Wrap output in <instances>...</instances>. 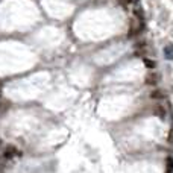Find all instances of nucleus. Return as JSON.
<instances>
[{
  "label": "nucleus",
  "mask_w": 173,
  "mask_h": 173,
  "mask_svg": "<svg viewBox=\"0 0 173 173\" xmlns=\"http://www.w3.org/2000/svg\"><path fill=\"white\" fill-rule=\"evenodd\" d=\"M166 164H167V169H169V172L173 173V158H167V161H166Z\"/></svg>",
  "instance_id": "obj_4"
},
{
  "label": "nucleus",
  "mask_w": 173,
  "mask_h": 173,
  "mask_svg": "<svg viewBox=\"0 0 173 173\" xmlns=\"http://www.w3.org/2000/svg\"><path fill=\"white\" fill-rule=\"evenodd\" d=\"M147 84H156V76H147Z\"/></svg>",
  "instance_id": "obj_7"
},
{
  "label": "nucleus",
  "mask_w": 173,
  "mask_h": 173,
  "mask_svg": "<svg viewBox=\"0 0 173 173\" xmlns=\"http://www.w3.org/2000/svg\"><path fill=\"white\" fill-rule=\"evenodd\" d=\"M155 113L160 115V117H164V115H166V113H164V109H162L161 106H156V108H155Z\"/></svg>",
  "instance_id": "obj_5"
},
{
  "label": "nucleus",
  "mask_w": 173,
  "mask_h": 173,
  "mask_svg": "<svg viewBox=\"0 0 173 173\" xmlns=\"http://www.w3.org/2000/svg\"><path fill=\"white\" fill-rule=\"evenodd\" d=\"M164 53H166V58L169 59H173V44H169V46L164 49Z\"/></svg>",
  "instance_id": "obj_2"
},
{
  "label": "nucleus",
  "mask_w": 173,
  "mask_h": 173,
  "mask_svg": "<svg viewBox=\"0 0 173 173\" xmlns=\"http://www.w3.org/2000/svg\"><path fill=\"white\" fill-rule=\"evenodd\" d=\"M150 96H152V99H162V97H164L166 94H164V91L158 90V91H153L152 94H150Z\"/></svg>",
  "instance_id": "obj_3"
},
{
  "label": "nucleus",
  "mask_w": 173,
  "mask_h": 173,
  "mask_svg": "<svg viewBox=\"0 0 173 173\" xmlns=\"http://www.w3.org/2000/svg\"><path fill=\"white\" fill-rule=\"evenodd\" d=\"M14 153H15V155H22L18 150H15L14 147H8V149L5 150V156H6V158H12V155H14Z\"/></svg>",
  "instance_id": "obj_1"
},
{
  "label": "nucleus",
  "mask_w": 173,
  "mask_h": 173,
  "mask_svg": "<svg viewBox=\"0 0 173 173\" xmlns=\"http://www.w3.org/2000/svg\"><path fill=\"white\" fill-rule=\"evenodd\" d=\"M144 64H146L149 69H153V67H155V62H153V61H150V59H144Z\"/></svg>",
  "instance_id": "obj_6"
}]
</instances>
